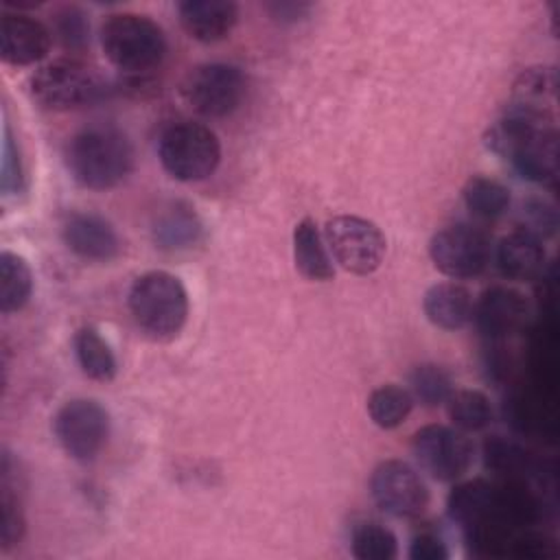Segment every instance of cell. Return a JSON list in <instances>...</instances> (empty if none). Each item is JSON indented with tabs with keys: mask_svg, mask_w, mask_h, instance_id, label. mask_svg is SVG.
Masks as SVG:
<instances>
[{
	"mask_svg": "<svg viewBox=\"0 0 560 560\" xmlns=\"http://www.w3.org/2000/svg\"><path fill=\"white\" fill-rule=\"evenodd\" d=\"M488 147L510 160L529 182L553 186L558 179V133L547 112L512 105L486 136Z\"/></svg>",
	"mask_w": 560,
	"mask_h": 560,
	"instance_id": "obj_1",
	"label": "cell"
},
{
	"mask_svg": "<svg viewBox=\"0 0 560 560\" xmlns=\"http://www.w3.org/2000/svg\"><path fill=\"white\" fill-rule=\"evenodd\" d=\"M66 166L77 184L90 190L116 188L133 168V147L112 127H90L66 144Z\"/></svg>",
	"mask_w": 560,
	"mask_h": 560,
	"instance_id": "obj_2",
	"label": "cell"
},
{
	"mask_svg": "<svg viewBox=\"0 0 560 560\" xmlns=\"http://www.w3.org/2000/svg\"><path fill=\"white\" fill-rule=\"evenodd\" d=\"M136 326L155 341L179 335L188 319V293L184 282L168 271L138 276L127 295Z\"/></svg>",
	"mask_w": 560,
	"mask_h": 560,
	"instance_id": "obj_3",
	"label": "cell"
},
{
	"mask_svg": "<svg viewBox=\"0 0 560 560\" xmlns=\"http://www.w3.org/2000/svg\"><path fill=\"white\" fill-rule=\"evenodd\" d=\"M101 48L114 68L142 74L164 61L166 35L147 15L114 13L101 26Z\"/></svg>",
	"mask_w": 560,
	"mask_h": 560,
	"instance_id": "obj_4",
	"label": "cell"
},
{
	"mask_svg": "<svg viewBox=\"0 0 560 560\" xmlns=\"http://www.w3.org/2000/svg\"><path fill=\"white\" fill-rule=\"evenodd\" d=\"M105 79L79 59H55L35 70L28 92L42 109L68 112L96 103L105 94Z\"/></svg>",
	"mask_w": 560,
	"mask_h": 560,
	"instance_id": "obj_5",
	"label": "cell"
},
{
	"mask_svg": "<svg viewBox=\"0 0 560 560\" xmlns=\"http://www.w3.org/2000/svg\"><path fill=\"white\" fill-rule=\"evenodd\" d=\"M158 155L171 177L179 182H201L217 171L221 142L210 127L184 120L164 129Z\"/></svg>",
	"mask_w": 560,
	"mask_h": 560,
	"instance_id": "obj_6",
	"label": "cell"
},
{
	"mask_svg": "<svg viewBox=\"0 0 560 560\" xmlns=\"http://www.w3.org/2000/svg\"><path fill=\"white\" fill-rule=\"evenodd\" d=\"M324 241L335 262L357 276L374 273L387 249L381 228L363 217L339 214L326 221Z\"/></svg>",
	"mask_w": 560,
	"mask_h": 560,
	"instance_id": "obj_7",
	"label": "cell"
},
{
	"mask_svg": "<svg viewBox=\"0 0 560 560\" xmlns=\"http://www.w3.org/2000/svg\"><path fill=\"white\" fill-rule=\"evenodd\" d=\"M52 431L68 457L88 464L107 444L109 413L92 398H72L55 413Z\"/></svg>",
	"mask_w": 560,
	"mask_h": 560,
	"instance_id": "obj_8",
	"label": "cell"
},
{
	"mask_svg": "<svg viewBox=\"0 0 560 560\" xmlns=\"http://www.w3.org/2000/svg\"><path fill=\"white\" fill-rule=\"evenodd\" d=\"M245 90L243 72L230 63H201L188 72L182 85L186 103L206 118H223L236 112Z\"/></svg>",
	"mask_w": 560,
	"mask_h": 560,
	"instance_id": "obj_9",
	"label": "cell"
},
{
	"mask_svg": "<svg viewBox=\"0 0 560 560\" xmlns=\"http://www.w3.org/2000/svg\"><path fill=\"white\" fill-rule=\"evenodd\" d=\"M429 256L433 267L453 280L475 278L490 262V241L479 228L457 223L433 234Z\"/></svg>",
	"mask_w": 560,
	"mask_h": 560,
	"instance_id": "obj_10",
	"label": "cell"
},
{
	"mask_svg": "<svg viewBox=\"0 0 560 560\" xmlns=\"http://www.w3.org/2000/svg\"><path fill=\"white\" fill-rule=\"evenodd\" d=\"M370 494L383 512L398 518L420 516L429 505L427 483L402 459H385L372 470Z\"/></svg>",
	"mask_w": 560,
	"mask_h": 560,
	"instance_id": "obj_11",
	"label": "cell"
},
{
	"mask_svg": "<svg viewBox=\"0 0 560 560\" xmlns=\"http://www.w3.org/2000/svg\"><path fill=\"white\" fill-rule=\"evenodd\" d=\"M411 451L418 466L435 481H455L472 464V444L444 424H427L416 431Z\"/></svg>",
	"mask_w": 560,
	"mask_h": 560,
	"instance_id": "obj_12",
	"label": "cell"
},
{
	"mask_svg": "<svg viewBox=\"0 0 560 560\" xmlns=\"http://www.w3.org/2000/svg\"><path fill=\"white\" fill-rule=\"evenodd\" d=\"M52 44L50 28L26 13L0 15V57L9 66H33L42 61Z\"/></svg>",
	"mask_w": 560,
	"mask_h": 560,
	"instance_id": "obj_13",
	"label": "cell"
},
{
	"mask_svg": "<svg viewBox=\"0 0 560 560\" xmlns=\"http://www.w3.org/2000/svg\"><path fill=\"white\" fill-rule=\"evenodd\" d=\"M66 247L88 262H109L120 254V238L109 221L90 212H70L61 223Z\"/></svg>",
	"mask_w": 560,
	"mask_h": 560,
	"instance_id": "obj_14",
	"label": "cell"
},
{
	"mask_svg": "<svg viewBox=\"0 0 560 560\" xmlns=\"http://www.w3.org/2000/svg\"><path fill=\"white\" fill-rule=\"evenodd\" d=\"M177 13L182 28L203 44L225 39L238 22V7L232 0H184Z\"/></svg>",
	"mask_w": 560,
	"mask_h": 560,
	"instance_id": "obj_15",
	"label": "cell"
},
{
	"mask_svg": "<svg viewBox=\"0 0 560 560\" xmlns=\"http://www.w3.org/2000/svg\"><path fill=\"white\" fill-rule=\"evenodd\" d=\"M525 298L508 287H490L472 304V319L488 337H505L514 332L525 319Z\"/></svg>",
	"mask_w": 560,
	"mask_h": 560,
	"instance_id": "obj_16",
	"label": "cell"
},
{
	"mask_svg": "<svg viewBox=\"0 0 560 560\" xmlns=\"http://www.w3.org/2000/svg\"><path fill=\"white\" fill-rule=\"evenodd\" d=\"M547 254L538 236L514 230L497 245V265L510 280H534L542 273Z\"/></svg>",
	"mask_w": 560,
	"mask_h": 560,
	"instance_id": "obj_17",
	"label": "cell"
},
{
	"mask_svg": "<svg viewBox=\"0 0 560 560\" xmlns=\"http://www.w3.org/2000/svg\"><path fill=\"white\" fill-rule=\"evenodd\" d=\"M422 308L427 319L442 330H459L472 319V298L457 282H438L427 289Z\"/></svg>",
	"mask_w": 560,
	"mask_h": 560,
	"instance_id": "obj_18",
	"label": "cell"
},
{
	"mask_svg": "<svg viewBox=\"0 0 560 560\" xmlns=\"http://www.w3.org/2000/svg\"><path fill=\"white\" fill-rule=\"evenodd\" d=\"M293 260L295 269L313 282H328L335 276L324 234L313 219H302L293 230Z\"/></svg>",
	"mask_w": 560,
	"mask_h": 560,
	"instance_id": "obj_19",
	"label": "cell"
},
{
	"mask_svg": "<svg viewBox=\"0 0 560 560\" xmlns=\"http://www.w3.org/2000/svg\"><path fill=\"white\" fill-rule=\"evenodd\" d=\"M33 293V273L28 262L9 252H0V311L4 315L22 311Z\"/></svg>",
	"mask_w": 560,
	"mask_h": 560,
	"instance_id": "obj_20",
	"label": "cell"
},
{
	"mask_svg": "<svg viewBox=\"0 0 560 560\" xmlns=\"http://www.w3.org/2000/svg\"><path fill=\"white\" fill-rule=\"evenodd\" d=\"M74 354L81 372L98 383H107L116 376V357L107 341L90 326L79 328L74 335Z\"/></svg>",
	"mask_w": 560,
	"mask_h": 560,
	"instance_id": "obj_21",
	"label": "cell"
},
{
	"mask_svg": "<svg viewBox=\"0 0 560 560\" xmlns=\"http://www.w3.org/2000/svg\"><path fill=\"white\" fill-rule=\"evenodd\" d=\"M199 234H201V223L197 214L182 203H175L166 212H162L153 228L155 243L162 249L190 247L192 243H197Z\"/></svg>",
	"mask_w": 560,
	"mask_h": 560,
	"instance_id": "obj_22",
	"label": "cell"
},
{
	"mask_svg": "<svg viewBox=\"0 0 560 560\" xmlns=\"http://www.w3.org/2000/svg\"><path fill=\"white\" fill-rule=\"evenodd\" d=\"M413 409V396L400 385H381L368 398V413L381 429L400 427Z\"/></svg>",
	"mask_w": 560,
	"mask_h": 560,
	"instance_id": "obj_23",
	"label": "cell"
},
{
	"mask_svg": "<svg viewBox=\"0 0 560 560\" xmlns=\"http://www.w3.org/2000/svg\"><path fill=\"white\" fill-rule=\"evenodd\" d=\"M466 208L481 219L501 217L510 208V190L490 177H470L462 190Z\"/></svg>",
	"mask_w": 560,
	"mask_h": 560,
	"instance_id": "obj_24",
	"label": "cell"
},
{
	"mask_svg": "<svg viewBox=\"0 0 560 560\" xmlns=\"http://www.w3.org/2000/svg\"><path fill=\"white\" fill-rule=\"evenodd\" d=\"M448 418L464 431H481L492 420V405L477 389H453L446 398Z\"/></svg>",
	"mask_w": 560,
	"mask_h": 560,
	"instance_id": "obj_25",
	"label": "cell"
},
{
	"mask_svg": "<svg viewBox=\"0 0 560 560\" xmlns=\"http://www.w3.org/2000/svg\"><path fill=\"white\" fill-rule=\"evenodd\" d=\"M352 556L359 560H392L398 553V540L381 523H361L352 529Z\"/></svg>",
	"mask_w": 560,
	"mask_h": 560,
	"instance_id": "obj_26",
	"label": "cell"
},
{
	"mask_svg": "<svg viewBox=\"0 0 560 560\" xmlns=\"http://www.w3.org/2000/svg\"><path fill=\"white\" fill-rule=\"evenodd\" d=\"M409 385L413 400H420L424 407H438L446 402L453 392L448 372L435 363L416 365L409 374Z\"/></svg>",
	"mask_w": 560,
	"mask_h": 560,
	"instance_id": "obj_27",
	"label": "cell"
},
{
	"mask_svg": "<svg viewBox=\"0 0 560 560\" xmlns=\"http://www.w3.org/2000/svg\"><path fill=\"white\" fill-rule=\"evenodd\" d=\"M556 92V74L549 68H527L518 81L514 83V105L534 109V112H547L542 107V101L547 96H553Z\"/></svg>",
	"mask_w": 560,
	"mask_h": 560,
	"instance_id": "obj_28",
	"label": "cell"
},
{
	"mask_svg": "<svg viewBox=\"0 0 560 560\" xmlns=\"http://www.w3.org/2000/svg\"><path fill=\"white\" fill-rule=\"evenodd\" d=\"M26 532L24 512L18 494H13L9 479L2 477V497H0V549L9 551L15 547Z\"/></svg>",
	"mask_w": 560,
	"mask_h": 560,
	"instance_id": "obj_29",
	"label": "cell"
},
{
	"mask_svg": "<svg viewBox=\"0 0 560 560\" xmlns=\"http://www.w3.org/2000/svg\"><path fill=\"white\" fill-rule=\"evenodd\" d=\"M57 35L66 48H81L88 42V24L79 9H63L57 15Z\"/></svg>",
	"mask_w": 560,
	"mask_h": 560,
	"instance_id": "obj_30",
	"label": "cell"
},
{
	"mask_svg": "<svg viewBox=\"0 0 560 560\" xmlns=\"http://www.w3.org/2000/svg\"><path fill=\"white\" fill-rule=\"evenodd\" d=\"M510 553L516 558H529V560H545V558H556L558 547L551 538L542 534H525L512 540Z\"/></svg>",
	"mask_w": 560,
	"mask_h": 560,
	"instance_id": "obj_31",
	"label": "cell"
},
{
	"mask_svg": "<svg viewBox=\"0 0 560 560\" xmlns=\"http://www.w3.org/2000/svg\"><path fill=\"white\" fill-rule=\"evenodd\" d=\"M525 217H527V223L521 228L534 236H551L556 232V225H558V219H556V210L553 206L536 199V201H529L527 208H525Z\"/></svg>",
	"mask_w": 560,
	"mask_h": 560,
	"instance_id": "obj_32",
	"label": "cell"
},
{
	"mask_svg": "<svg viewBox=\"0 0 560 560\" xmlns=\"http://www.w3.org/2000/svg\"><path fill=\"white\" fill-rule=\"evenodd\" d=\"M409 558L411 560H446L448 549H446V542L438 534L422 532V534L413 536V540L409 545Z\"/></svg>",
	"mask_w": 560,
	"mask_h": 560,
	"instance_id": "obj_33",
	"label": "cell"
},
{
	"mask_svg": "<svg viewBox=\"0 0 560 560\" xmlns=\"http://www.w3.org/2000/svg\"><path fill=\"white\" fill-rule=\"evenodd\" d=\"M267 9L271 11V18H276L278 22H298L306 15L311 4H304V2H273V4H267Z\"/></svg>",
	"mask_w": 560,
	"mask_h": 560,
	"instance_id": "obj_34",
	"label": "cell"
}]
</instances>
